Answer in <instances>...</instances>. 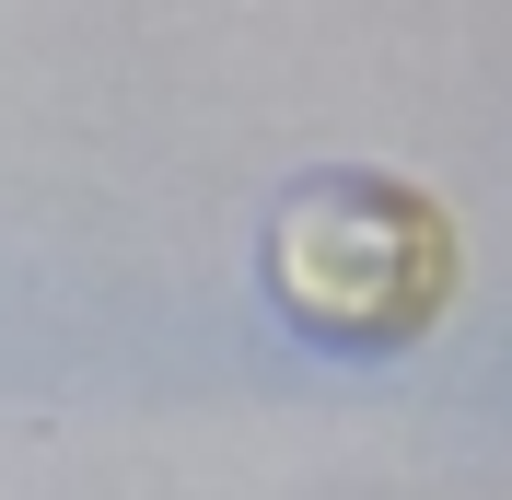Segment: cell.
<instances>
[{
    "mask_svg": "<svg viewBox=\"0 0 512 500\" xmlns=\"http://www.w3.org/2000/svg\"><path fill=\"white\" fill-rule=\"evenodd\" d=\"M268 303L315 349H419L454 303V221L396 175H303L268 210Z\"/></svg>",
    "mask_w": 512,
    "mask_h": 500,
    "instance_id": "6da1fadb",
    "label": "cell"
}]
</instances>
